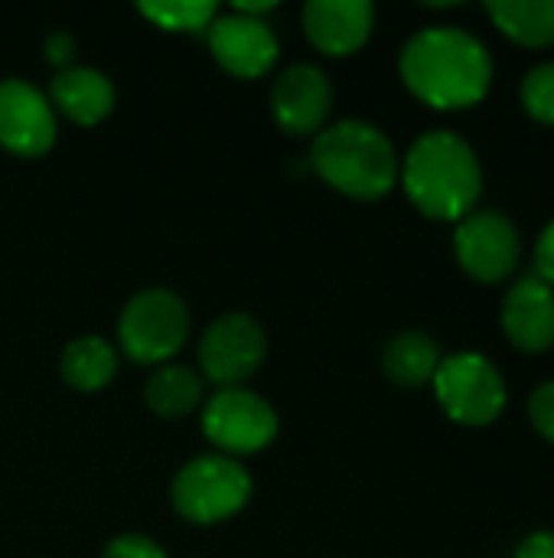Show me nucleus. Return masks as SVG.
<instances>
[{
    "mask_svg": "<svg viewBox=\"0 0 554 558\" xmlns=\"http://www.w3.org/2000/svg\"><path fill=\"white\" fill-rule=\"evenodd\" d=\"M402 82L431 108H470L487 98L493 59L487 46L460 26H424L398 56Z\"/></svg>",
    "mask_w": 554,
    "mask_h": 558,
    "instance_id": "1",
    "label": "nucleus"
},
{
    "mask_svg": "<svg viewBox=\"0 0 554 558\" xmlns=\"http://www.w3.org/2000/svg\"><path fill=\"white\" fill-rule=\"evenodd\" d=\"M398 180L415 209L441 222H460L470 216L483 190L480 160L473 147L454 131L421 134L408 147L398 167Z\"/></svg>",
    "mask_w": 554,
    "mask_h": 558,
    "instance_id": "2",
    "label": "nucleus"
},
{
    "mask_svg": "<svg viewBox=\"0 0 554 558\" xmlns=\"http://www.w3.org/2000/svg\"><path fill=\"white\" fill-rule=\"evenodd\" d=\"M310 167L323 183L353 199H379L398 183L402 160L379 124L366 118H343L313 134Z\"/></svg>",
    "mask_w": 554,
    "mask_h": 558,
    "instance_id": "3",
    "label": "nucleus"
},
{
    "mask_svg": "<svg viewBox=\"0 0 554 558\" xmlns=\"http://www.w3.org/2000/svg\"><path fill=\"white\" fill-rule=\"evenodd\" d=\"M251 490H255V481L238 458L206 451V454L189 458L173 474L170 504L183 520L212 526L245 510V504L251 500Z\"/></svg>",
    "mask_w": 554,
    "mask_h": 558,
    "instance_id": "4",
    "label": "nucleus"
},
{
    "mask_svg": "<svg viewBox=\"0 0 554 558\" xmlns=\"http://www.w3.org/2000/svg\"><path fill=\"white\" fill-rule=\"evenodd\" d=\"M189 337V304L173 288H144L127 298L118 317V343L124 356L144 366L170 363Z\"/></svg>",
    "mask_w": 554,
    "mask_h": 558,
    "instance_id": "5",
    "label": "nucleus"
},
{
    "mask_svg": "<svg viewBox=\"0 0 554 558\" xmlns=\"http://www.w3.org/2000/svg\"><path fill=\"white\" fill-rule=\"evenodd\" d=\"M199 422H202V435L209 438V445L219 454H229L238 461L242 454L264 451L278 438V428H281L274 405L245 386L216 389L202 402Z\"/></svg>",
    "mask_w": 554,
    "mask_h": 558,
    "instance_id": "6",
    "label": "nucleus"
},
{
    "mask_svg": "<svg viewBox=\"0 0 554 558\" xmlns=\"http://www.w3.org/2000/svg\"><path fill=\"white\" fill-rule=\"evenodd\" d=\"M199 373L219 389L251 379L268 356V330L248 311L219 314L199 337Z\"/></svg>",
    "mask_w": 554,
    "mask_h": 558,
    "instance_id": "7",
    "label": "nucleus"
},
{
    "mask_svg": "<svg viewBox=\"0 0 554 558\" xmlns=\"http://www.w3.org/2000/svg\"><path fill=\"white\" fill-rule=\"evenodd\" d=\"M434 396L457 425H490L506 409V383L500 369L480 353L444 356L434 373Z\"/></svg>",
    "mask_w": 554,
    "mask_h": 558,
    "instance_id": "8",
    "label": "nucleus"
},
{
    "mask_svg": "<svg viewBox=\"0 0 554 558\" xmlns=\"http://www.w3.org/2000/svg\"><path fill=\"white\" fill-rule=\"evenodd\" d=\"M454 252L470 278L483 284H500L519 268L522 242L513 219L496 209H473L457 222Z\"/></svg>",
    "mask_w": 554,
    "mask_h": 558,
    "instance_id": "9",
    "label": "nucleus"
},
{
    "mask_svg": "<svg viewBox=\"0 0 554 558\" xmlns=\"http://www.w3.org/2000/svg\"><path fill=\"white\" fill-rule=\"evenodd\" d=\"M206 43L212 59L238 78L264 75L281 52V39L264 16H248L232 7L212 16L206 26Z\"/></svg>",
    "mask_w": 554,
    "mask_h": 558,
    "instance_id": "10",
    "label": "nucleus"
},
{
    "mask_svg": "<svg viewBox=\"0 0 554 558\" xmlns=\"http://www.w3.org/2000/svg\"><path fill=\"white\" fill-rule=\"evenodd\" d=\"M59 137V121L49 95L29 78H0V144L20 157L46 154Z\"/></svg>",
    "mask_w": 554,
    "mask_h": 558,
    "instance_id": "11",
    "label": "nucleus"
},
{
    "mask_svg": "<svg viewBox=\"0 0 554 558\" xmlns=\"http://www.w3.org/2000/svg\"><path fill=\"white\" fill-rule=\"evenodd\" d=\"M271 118L287 134H317L333 108V82L317 62H291L271 82Z\"/></svg>",
    "mask_w": 554,
    "mask_h": 558,
    "instance_id": "12",
    "label": "nucleus"
},
{
    "mask_svg": "<svg viewBox=\"0 0 554 558\" xmlns=\"http://www.w3.org/2000/svg\"><path fill=\"white\" fill-rule=\"evenodd\" d=\"M304 33L327 56L356 52L376 26V7L369 0H307Z\"/></svg>",
    "mask_w": 554,
    "mask_h": 558,
    "instance_id": "13",
    "label": "nucleus"
},
{
    "mask_svg": "<svg viewBox=\"0 0 554 558\" xmlns=\"http://www.w3.org/2000/svg\"><path fill=\"white\" fill-rule=\"evenodd\" d=\"M503 330L513 347L545 353L554 347V288L539 275L519 278L503 298Z\"/></svg>",
    "mask_w": 554,
    "mask_h": 558,
    "instance_id": "14",
    "label": "nucleus"
},
{
    "mask_svg": "<svg viewBox=\"0 0 554 558\" xmlns=\"http://www.w3.org/2000/svg\"><path fill=\"white\" fill-rule=\"evenodd\" d=\"M49 101L56 111L72 118L75 124H98L114 108V82L108 72L88 62H72L56 69L49 78Z\"/></svg>",
    "mask_w": 554,
    "mask_h": 558,
    "instance_id": "15",
    "label": "nucleus"
},
{
    "mask_svg": "<svg viewBox=\"0 0 554 558\" xmlns=\"http://www.w3.org/2000/svg\"><path fill=\"white\" fill-rule=\"evenodd\" d=\"M118 373V347L101 333L72 337L59 353V376L78 392L104 389Z\"/></svg>",
    "mask_w": 554,
    "mask_h": 558,
    "instance_id": "16",
    "label": "nucleus"
},
{
    "mask_svg": "<svg viewBox=\"0 0 554 558\" xmlns=\"http://www.w3.org/2000/svg\"><path fill=\"white\" fill-rule=\"evenodd\" d=\"M144 399L160 418H183L206 402V379L199 369L170 360L153 366L144 386Z\"/></svg>",
    "mask_w": 554,
    "mask_h": 558,
    "instance_id": "17",
    "label": "nucleus"
},
{
    "mask_svg": "<svg viewBox=\"0 0 554 558\" xmlns=\"http://www.w3.org/2000/svg\"><path fill=\"white\" fill-rule=\"evenodd\" d=\"M441 347L424 330H402L389 340L382 353V369L392 383L415 389L424 383H434V373L441 366Z\"/></svg>",
    "mask_w": 554,
    "mask_h": 558,
    "instance_id": "18",
    "label": "nucleus"
},
{
    "mask_svg": "<svg viewBox=\"0 0 554 558\" xmlns=\"http://www.w3.org/2000/svg\"><path fill=\"white\" fill-rule=\"evenodd\" d=\"M487 13L519 46L542 49L554 43V0H503L490 3Z\"/></svg>",
    "mask_w": 554,
    "mask_h": 558,
    "instance_id": "19",
    "label": "nucleus"
},
{
    "mask_svg": "<svg viewBox=\"0 0 554 558\" xmlns=\"http://www.w3.org/2000/svg\"><path fill=\"white\" fill-rule=\"evenodd\" d=\"M137 10L160 29L170 33H206L219 13L216 0H140Z\"/></svg>",
    "mask_w": 554,
    "mask_h": 558,
    "instance_id": "20",
    "label": "nucleus"
},
{
    "mask_svg": "<svg viewBox=\"0 0 554 558\" xmlns=\"http://www.w3.org/2000/svg\"><path fill=\"white\" fill-rule=\"evenodd\" d=\"M522 105L535 121L554 124V62L529 69L522 78Z\"/></svg>",
    "mask_w": 554,
    "mask_h": 558,
    "instance_id": "21",
    "label": "nucleus"
},
{
    "mask_svg": "<svg viewBox=\"0 0 554 558\" xmlns=\"http://www.w3.org/2000/svg\"><path fill=\"white\" fill-rule=\"evenodd\" d=\"M101 558H167V549L147 533H121L108 539Z\"/></svg>",
    "mask_w": 554,
    "mask_h": 558,
    "instance_id": "22",
    "label": "nucleus"
},
{
    "mask_svg": "<svg viewBox=\"0 0 554 558\" xmlns=\"http://www.w3.org/2000/svg\"><path fill=\"white\" fill-rule=\"evenodd\" d=\"M529 418H532L535 432L554 445V379L532 392V399H529Z\"/></svg>",
    "mask_w": 554,
    "mask_h": 558,
    "instance_id": "23",
    "label": "nucleus"
},
{
    "mask_svg": "<svg viewBox=\"0 0 554 558\" xmlns=\"http://www.w3.org/2000/svg\"><path fill=\"white\" fill-rule=\"evenodd\" d=\"M46 59L56 65V69H65L75 62V36L65 33V29H52L46 36Z\"/></svg>",
    "mask_w": 554,
    "mask_h": 558,
    "instance_id": "24",
    "label": "nucleus"
},
{
    "mask_svg": "<svg viewBox=\"0 0 554 558\" xmlns=\"http://www.w3.org/2000/svg\"><path fill=\"white\" fill-rule=\"evenodd\" d=\"M535 275L554 288V222L542 232V239L535 245Z\"/></svg>",
    "mask_w": 554,
    "mask_h": 558,
    "instance_id": "25",
    "label": "nucleus"
},
{
    "mask_svg": "<svg viewBox=\"0 0 554 558\" xmlns=\"http://www.w3.org/2000/svg\"><path fill=\"white\" fill-rule=\"evenodd\" d=\"M516 558H554V533H532L516 549Z\"/></svg>",
    "mask_w": 554,
    "mask_h": 558,
    "instance_id": "26",
    "label": "nucleus"
}]
</instances>
